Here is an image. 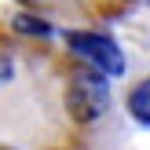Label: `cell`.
<instances>
[{
    "mask_svg": "<svg viewBox=\"0 0 150 150\" xmlns=\"http://www.w3.org/2000/svg\"><path fill=\"white\" fill-rule=\"evenodd\" d=\"M77 70L44 37L0 29V150H84Z\"/></svg>",
    "mask_w": 150,
    "mask_h": 150,
    "instance_id": "6da1fadb",
    "label": "cell"
},
{
    "mask_svg": "<svg viewBox=\"0 0 150 150\" xmlns=\"http://www.w3.org/2000/svg\"><path fill=\"white\" fill-rule=\"evenodd\" d=\"M22 7L44 15L59 22H73V18H110V15H121L132 0H18Z\"/></svg>",
    "mask_w": 150,
    "mask_h": 150,
    "instance_id": "7a4b0ae2",
    "label": "cell"
},
{
    "mask_svg": "<svg viewBox=\"0 0 150 150\" xmlns=\"http://www.w3.org/2000/svg\"><path fill=\"white\" fill-rule=\"evenodd\" d=\"M70 48L77 51L88 66H95L99 73H121V70H125V55L117 51L114 40H106V37H95V33H70Z\"/></svg>",
    "mask_w": 150,
    "mask_h": 150,
    "instance_id": "3957f363",
    "label": "cell"
},
{
    "mask_svg": "<svg viewBox=\"0 0 150 150\" xmlns=\"http://www.w3.org/2000/svg\"><path fill=\"white\" fill-rule=\"evenodd\" d=\"M128 114L136 117L139 125H146V128H150V77L139 81V84L128 92Z\"/></svg>",
    "mask_w": 150,
    "mask_h": 150,
    "instance_id": "277c9868",
    "label": "cell"
}]
</instances>
